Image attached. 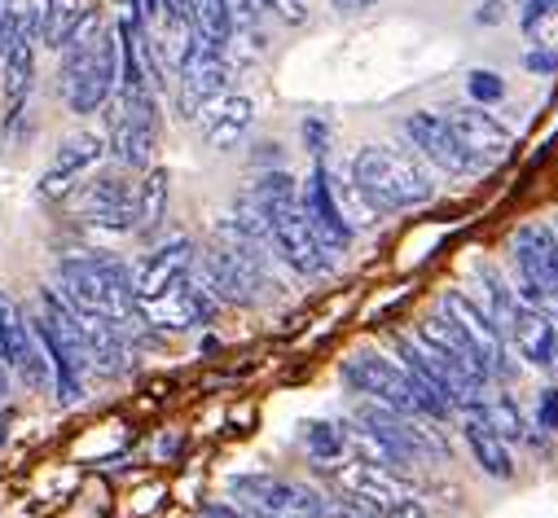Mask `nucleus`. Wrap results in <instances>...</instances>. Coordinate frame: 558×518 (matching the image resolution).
Returning a JSON list of instances; mask_svg holds the SVG:
<instances>
[{
    "instance_id": "nucleus-3",
    "label": "nucleus",
    "mask_w": 558,
    "mask_h": 518,
    "mask_svg": "<svg viewBox=\"0 0 558 518\" xmlns=\"http://www.w3.org/2000/svg\"><path fill=\"white\" fill-rule=\"evenodd\" d=\"M480 286H484V299H488L484 312L497 321L506 343H514V351L527 365H536L549 378H558V325H554V317H545L536 304L519 299L506 286V278L497 269H488V264H480Z\"/></svg>"
},
{
    "instance_id": "nucleus-26",
    "label": "nucleus",
    "mask_w": 558,
    "mask_h": 518,
    "mask_svg": "<svg viewBox=\"0 0 558 518\" xmlns=\"http://www.w3.org/2000/svg\"><path fill=\"white\" fill-rule=\"evenodd\" d=\"M190 14H194V27L216 40V45H229L233 40V10H229V0H190Z\"/></svg>"
},
{
    "instance_id": "nucleus-23",
    "label": "nucleus",
    "mask_w": 558,
    "mask_h": 518,
    "mask_svg": "<svg viewBox=\"0 0 558 518\" xmlns=\"http://www.w3.org/2000/svg\"><path fill=\"white\" fill-rule=\"evenodd\" d=\"M168 215V172L150 168L146 181L136 185V202H132V233H155Z\"/></svg>"
},
{
    "instance_id": "nucleus-37",
    "label": "nucleus",
    "mask_w": 558,
    "mask_h": 518,
    "mask_svg": "<svg viewBox=\"0 0 558 518\" xmlns=\"http://www.w3.org/2000/svg\"><path fill=\"white\" fill-rule=\"evenodd\" d=\"M5 396H10V360L0 356V405H5Z\"/></svg>"
},
{
    "instance_id": "nucleus-14",
    "label": "nucleus",
    "mask_w": 558,
    "mask_h": 518,
    "mask_svg": "<svg viewBox=\"0 0 558 518\" xmlns=\"http://www.w3.org/2000/svg\"><path fill=\"white\" fill-rule=\"evenodd\" d=\"M404 137H409V146L423 155L432 168H440V172H449V176H462V172H471L475 163L466 159V150L458 146V137H453V127H449V119L445 114H432V110H413V114H404Z\"/></svg>"
},
{
    "instance_id": "nucleus-12",
    "label": "nucleus",
    "mask_w": 558,
    "mask_h": 518,
    "mask_svg": "<svg viewBox=\"0 0 558 518\" xmlns=\"http://www.w3.org/2000/svg\"><path fill=\"white\" fill-rule=\"evenodd\" d=\"M142 317L146 325H159V330H194V325H207L216 317V295L207 291L203 278H181L172 291H163L159 299L142 304Z\"/></svg>"
},
{
    "instance_id": "nucleus-33",
    "label": "nucleus",
    "mask_w": 558,
    "mask_h": 518,
    "mask_svg": "<svg viewBox=\"0 0 558 518\" xmlns=\"http://www.w3.org/2000/svg\"><path fill=\"white\" fill-rule=\"evenodd\" d=\"M304 141H308L313 159H322V155H326V141H330V133H326V123H322V119H304Z\"/></svg>"
},
{
    "instance_id": "nucleus-17",
    "label": "nucleus",
    "mask_w": 558,
    "mask_h": 518,
    "mask_svg": "<svg viewBox=\"0 0 558 518\" xmlns=\"http://www.w3.org/2000/svg\"><path fill=\"white\" fill-rule=\"evenodd\" d=\"M330 479H335L339 496H352V501L369 505L374 514H383L387 505H396V501L409 496V488H404L387 466H374V461H361V457L348 461V466H335Z\"/></svg>"
},
{
    "instance_id": "nucleus-1",
    "label": "nucleus",
    "mask_w": 558,
    "mask_h": 518,
    "mask_svg": "<svg viewBox=\"0 0 558 518\" xmlns=\"http://www.w3.org/2000/svg\"><path fill=\"white\" fill-rule=\"evenodd\" d=\"M242 198L264 215L268 250H277V259H282L287 269H295L300 278L330 273V250L313 233V224L304 215V202H300V189L287 172H264Z\"/></svg>"
},
{
    "instance_id": "nucleus-21",
    "label": "nucleus",
    "mask_w": 558,
    "mask_h": 518,
    "mask_svg": "<svg viewBox=\"0 0 558 518\" xmlns=\"http://www.w3.org/2000/svg\"><path fill=\"white\" fill-rule=\"evenodd\" d=\"M417 343H427L432 351H440L445 360H453L475 386H480V392H484V386H488V369L480 365V356L471 351V343L462 338V330L445 317V312H432V317H423V325H417Z\"/></svg>"
},
{
    "instance_id": "nucleus-24",
    "label": "nucleus",
    "mask_w": 558,
    "mask_h": 518,
    "mask_svg": "<svg viewBox=\"0 0 558 518\" xmlns=\"http://www.w3.org/2000/svg\"><path fill=\"white\" fill-rule=\"evenodd\" d=\"M84 14V0H45L36 10V32H40V45L45 49H62L66 32L75 27V18Z\"/></svg>"
},
{
    "instance_id": "nucleus-6",
    "label": "nucleus",
    "mask_w": 558,
    "mask_h": 518,
    "mask_svg": "<svg viewBox=\"0 0 558 518\" xmlns=\"http://www.w3.org/2000/svg\"><path fill=\"white\" fill-rule=\"evenodd\" d=\"M155 141H159V101H155V88L119 92L114 114H110V141H106L114 163L132 168V172L150 168Z\"/></svg>"
},
{
    "instance_id": "nucleus-25",
    "label": "nucleus",
    "mask_w": 558,
    "mask_h": 518,
    "mask_svg": "<svg viewBox=\"0 0 558 518\" xmlns=\"http://www.w3.org/2000/svg\"><path fill=\"white\" fill-rule=\"evenodd\" d=\"M466 414H471V418H480L488 431H497L506 444L523 440V418H519V409H514V400H510V396H497V400H471V405H466Z\"/></svg>"
},
{
    "instance_id": "nucleus-28",
    "label": "nucleus",
    "mask_w": 558,
    "mask_h": 518,
    "mask_svg": "<svg viewBox=\"0 0 558 518\" xmlns=\"http://www.w3.org/2000/svg\"><path fill=\"white\" fill-rule=\"evenodd\" d=\"M32 338V325H27V317L0 295V347H5V360L14 365V356L23 351V343Z\"/></svg>"
},
{
    "instance_id": "nucleus-8",
    "label": "nucleus",
    "mask_w": 558,
    "mask_h": 518,
    "mask_svg": "<svg viewBox=\"0 0 558 518\" xmlns=\"http://www.w3.org/2000/svg\"><path fill=\"white\" fill-rule=\"evenodd\" d=\"M229 488L255 518H326L322 492L282 474H238Z\"/></svg>"
},
{
    "instance_id": "nucleus-30",
    "label": "nucleus",
    "mask_w": 558,
    "mask_h": 518,
    "mask_svg": "<svg viewBox=\"0 0 558 518\" xmlns=\"http://www.w3.org/2000/svg\"><path fill=\"white\" fill-rule=\"evenodd\" d=\"M259 10L277 14V18H282V23H291V27L308 23V0H259Z\"/></svg>"
},
{
    "instance_id": "nucleus-15",
    "label": "nucleus",
    "mask_w": 558,
    "mask_h": 518,
    "mask_svg": "<svg viewBox=\"0 0 558 518\" xmlns=\"http://www.w3.org/2000/svg\"><path fill=\"white\" fill-rule=\"evenodd\" d=\"M449 127H453L458 146L466 150V159H471L475 168H493V163H501V159L510 155V146H514V137L506 133V127H501L480 101L458 106V110L449 114Z\"/></svg>"
},
{
    "instance_id": "nucleus-27",
    "label": "nucleus",
    "mask_w": 558,
    "mask_h": 518,
    "mask_svg": "<svg viewBox=\"0 0 558 518\" xmlns=\"http://www.w3.org/2000/svg\"><path fill=\"white\" fill-rule=\"evenodd\" d=\"M304 448H308L313 461L330 466V461L343 457L348 435H343V427H335V422H308V427H304Z\"/></svg>"
},
{
    "instance_id": "nucleus-13",
    "label": "nucleus",
    "mask_w": 558,
    "mask_h": 518,
    "mask_svg": "<svg viewBox=\"0 0 558 518\" xmlns=\"http://www.w3.org/2000/svg\"><path fill=\"white\" fill-rule=\"evenodd\" d=\"M300 202H304V215H308V224H313V233L322 237V246L335 255V250H348L352 246V220L343 215V207H339V198H335V176H330V168L317 159L313 163V176H308V189L300 194Z\"/></svg>"
},
{
    "instance_id": "nucleus-11",
    "label": "nucleus",
    "mask_w": 558,
    "mask_h": 518,
    "mask_svg": "<svg viewBox=\"0 0 558 518\" xmlns=\"http://www.w3.org/2000/svg\"><path fill=\"white\" fill-rule=\"evenodd\" d=\"M343 382L352 386L356 396H369L396 414H417V396H413V382L396 360H383L374 351H361L352 360H343Z\"/></svg>"
},
{
    "instance_id": "nucleus-9",
    "label": "nucleus",
    "mask_w": 558,
    "mask_h": 518,
    "mask_svg": "<svg viewBox=\"0 0 558 518\" xmlns=\"http://www.w3.org/2000/svg\"><path fill=\"white\" fill-rule=\"evenodd\" d=\"M440 312L462 330V338L471 343V351L480 356V365L488 369V378H506V382H510V378L519 373V365H514V356H510L506 334L497 330V321H493L475 299H466L462 291H445Z\"/></svg>"
},
{
    "instance_id": "nucleus-16",
    "label": "nucleus",
    "mask_w": 558,
    "mask_h": 518,
    "mask_svg": "<svg viewBox=\"0 0 558 518\" xmlns=\"http://www.w3.org/2000/svg\"><path fill=\"white\" fill-rule=\"evenodd\" d=\"M190 273H194V242L190 237H172L168 246L150 250L142 264L132 269V295H136V304H150V299H159L163 291H172Z\"/></svg>"
},
{
    "instance_id": "nucleus-2",
    "label": "nucleus",
    "mask_w": 558,
    "mask_h": 518,
    "mask_svg": "<svg viewBox=\"0 0 558 518\" xmlns=\"http://www.w3.org/2000/svg\"><path fill=\"white\" fill-rule=\"evenodd\" d=\"M58 295L80 308L106 317L114 330H142V304L132 295V269L110 255H88V259H62L58 264Z\"/></svg>"
},
{
    "instance_id": "nucleus-34",
    "label": "nucleus",
    "mask_w": 558,
    "mask_h": 518,
    "mask_svg": "<svg viewBox=\"0 0 558 518\" xmlns=\"http://www.w3.org/2000/svg\"><path fill=\"white\" fill-rule=\"evenodd\" d=\"M383 518H432V509H427L423 501H413V496H404V501L387 505V509H383Z\"/></svg>"
},
{
    "instance_id": "nucleus-10",
    "label": "nucleus",
    "mask_w": 558,
    "mask_h": 518,
    "mask_svg": "<svg viewBox=\"0 0 558 518\" xmlns=\"http://www.w3.org/2000/svg\"><path fill=\"white\" fill-rule=\"evenodd\" d=\"M71 211L93 224V229H106V233H132V202H136V189L119 176V172H101L93 181H84L80 189L66 194Z\"/></svg>"
},
{
    "instance_id": "nucleus-35",
    "label": "nucleus",
    "mask_w": 558,
    "mask_h": 518,
    "mask_svg": "<svg viewBox=\"0 0 558 518\" xmlns=\"http://www.w3.org/2000/svg\"><path fill=\"white\" fill-rule=\"evenodd\" d=\"M523 66H527V71H541V75H549V71H558V53H541V49H536V53H527V58H523Z\"/></svg>"
},
{
    "instance_id": "nucleus-20",
    "label": "nucleus",
    "mask_w": 558,
    "mask_h": 518,
    "mask_svg": "<svg viewBox=\"0 0 558 518\" xmlns=\"http://www.w3.org/2000/svg\"><path fill=\"white\" fill-rule=\"evenodd\" d=\"M194 123L203 127V141L211 150H238L242 137L251 133V123H255V101L251 97H238V92H225Z\"/></svg>"
},
{
    "instance_id": "nucleus-36",
    "label": "nucleus",
    "mask_w": 558,
    "mask_h": 518,
    "mask_svg": "<svg viewBox=\"0 0 558 518\" xmlns=\"http://www.w3.org/2000/svg\"><path fill=\"white\" fill-rule=\"evenodd\" d=\"M330 5H335L339 14H361V10H374L378 0H330Z\"/></svg>"
},
{
    "instance_id": "nucleus-38",
    "label": "nucleus",
    "mask_w": 558,
    "mask_h": 518,
    "mask_svg": "<svg viewBox=\"0 0 558 518\" xmlns=\"http://www.w3.org/2000/svg\"><path fill=\"white\" fill-rule=\"evenodd\" d=\"M198 518H238V514H233V509H203Z\"/></svg>"
},
{
    "instance_id": "nucleus-31",
    "label": "nucleus",
    "mask_w": 558,
    "mask_h": 518,
    "mask_svg": "<svg viewBox=\"0 0 558 518\" xmlns=\"http://www.w3.org/2000/svg\"><path fill=\"white\" fill-rule=\"evenodd\" d=\"M536 427L541 431H558V386L536 396Z\"/></svg>"
},
{
    "instance_id": "nucleus-22",
    "label": "nucleus",
    "mask_w": 558,
    "mask_h": 518,
    "mask_svg": "<svg viewBox=\"0 0 558 518\" xmlns=\"http://www.w3.org/2000/svg\"><path fill=\"white\" fill-rule=\"evenodd\" d=\"M466 444H471V457H475V466H480L484 474H493V479H510V474H514L510 444H506L497 431H488L480 418H471V414H466Z\"/></svg>"
},
{
    "instance_id": "nucleus-32",
    "label": "nucleus",
    "mask_w": 558,
    "mask_h": 518,
    "mask_svg": "<svg viewBox=\"0 0 558 518\" xmlns=\"http://www.w3.org/2000/svg\"><path fill=\"white\" fill-rule=\"evenodd\" d=\"M326 514H330V518H378L369 505H361V501H352V496L330 501V505H326Z\"/></svg>"
},
{
    "instance_id": "nucleus-5",
    "label": "nucleus",
    "mask_w": 558,
    "mask_h": 518,
    "mask_svg": "<svg viewBox=\"0 0 558 518\" xmlns=\"http://www.w3.org/2000/svg\"><path fill=\"white\" fill-rule=\"evenodd\" d=\"M119 88V40L114 32L97 36L84 49H66L62 53V75H58V92L75 114H97Z\"/></svg>"
},
{
    "instance_id": "nucleus-18",
    "label": "nucleus",
    "mask_w": 558,
    "mask_h": 518,
    "mask_svg": "<svg viewBox=\"0 0 558 518\" xmlns=\"http://www.w3.org/2000/svg\"><path fill=\"white\" fill-rule=\"evenodd\" d=\"M36 49H40V32H36V14L19 10L14 36L0 53V75H5V97L10 106H23L32 84H36Z\"/></svg>"
},
{
    "instance_id": "nucleus-7",
    "label": "nucleus",
    "mask_w": 558,
    "mask_h": 518,
    "mask_svg": "<svg viewBox=\"0 0 558 518\" xmlns=\"http://www.w3.org/2000/svg\"><path fill=\"white\" fill-rule=\"evenodd\" d=\"M510 255L523 282V299L558 321V233L549 224H523L510 237Z\"/></svg>"
},
{
    "instance_id": "nucleus-4",
    "label": "nucleus",
    "mask_w": 558,
    "mask_h": 518,
    "mask_svg": "<svg viewBox=\"0 0 558 518\" xmlns=\"http://www.w3.org/2000/svg\"><path fill=\"white\" fill-rule=\"evenodd\" d=\"M352 189L365 198L369 211H409L436 194L423 168L387 146H365L352 159Z\"/></svg>"
},
{
    "instance_id": "nucleus-29",
    "label": "nucleus",
    "mask_w": 558,
    "mask_h": 518,
    "mask_svg": "<svg viewBox=\"0 0 558 518\" xmlns=\"http://www.w3.org/2000/svg\"><path fill=\"white\" fill-rule=\"evenodd\" d=\"M466 92L484 106V101H501V97H506V84H501L493 71H471V75H466Z\"/></svg>"
},
{
    "instance_id": "nucleus-19",
    "label": "nucleus",
    "mask_w": 558,
    "mask_h": 518,
    "mask_svg": "<svg viewBox=\"0 0 558 518\" xmlns=\"http://www.w3.org/2000/svg\"><path fill=\"white\" fill-rule=\"evenodd\" d=\"M106 159V141L97 137V133H75V137H66L62 146H58V155H53V168L45 172V181H40V194L45 198H66L71 189H75V176H84L88 168H97Z\"/></svg>"
}]
</instances>
